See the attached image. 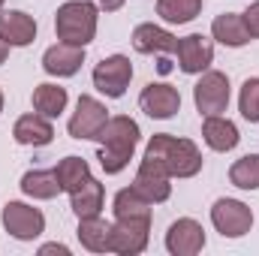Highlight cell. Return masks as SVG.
<instances>
[{"instance_id": "e0dca14e", "label": "cell", "mask_w": 259, "mask_h": 256, "mask_svg": "<svg viewBox=\"0 0 259 256\" xmlns=\"http://www.w3.org/2000/svg\"><path fill=\"white\" fill-rule=\"evenodd\" d=\"M12 136L18 145H30V148H42L55 139V127H52V118H42L39 112H30V115H21L12 127Z\"/></svg>"}, {"instance_id": "44dd1931", "label": "cell", "mask_w": 259, "mask_h": 256, "mask_svg": "<svg viewBox=\"0 0 259 256\" xmlns=\"http://www.w3.org/2000/svg\"><path fill=\"white\" fill-rule=\"evenodd\" d=\"M211 36L220 42V46H229V49H241L250 42V33L241 21V12H223L214 18L211 24Z\"/></svg>"}, {"instance_id": "9c48e42d", "label": "cell", "mask_w": 259, "mask_h": 256, "mask_svg": "<svg viewBox=\"0 0 259 256\" xmlns=\"http://www.w3.org/2000/svg\"><path fill=\"white\" fill-rule=\"evenodd\" d=\"M106 121H109V109L97 97L81 94L78 103H75V112H72V118L66 124V130H69L72 139H97L100 130L106 127Z\"/></svg>"}, {"instance_id": "d4e9b609", "label": "cell", "mask_w": 259, "mask_h": 256, "mask_svg": "<svg viewBox=\"0 0 259 256\" xmlns=\"http://www.w3.org/2000/svg\"><path fill=\"white\" fill-rule=\"evenodd\" d=\"M202 12V0H157V15L169 24H187Z\"/></svg>"}, {"instance_id": "30bf717a", "label": "cell", "mask_w": 259, "mask_h": 256, "mask_svg": "<svg viewBox=\"0 0 259 256\" xmlns=\"http://www.w3.org/2000/svg\"><path fill=\"white\" fill-rule=\"evenodd\" d=\"M139 106L148 118L169 121L181 109V94H178V88H172L166 81H151V84H145V91L139 97Z\"/></svg>"}, {"instance_id": "4fadbf2b", "label": "cell", "mask_w": 259, "mask_h": 256, "mask_svg": "<svg viewBox=\"0 0 259 256\" xmlns=\"http://www.w3.org/2000/svg\"><path fill=\"white\" fill-rule=\"evenodd\" d=\"M81 64H84V49L81 46H69V42H55L42 55V69L49 75H58V78L75 75L81 69Z\"/></svg>"}, {"instance_id": "4dcf8cb0", "label": "cell", "mask_w": 259, "mask_h": 256, "mask_svg": "<svg viewBox=\"0 0 259 256\" xmlns=\"http://www.w3.org/2000/svg\"><path fill=\"white\" fill-rule=\"evenodd\" d=\"M39 253H61V256H69V247H64V244H42L39 247Z\"/></svg>"}, {"instance_id": "f1b7e54d", "label": "cell", "mask_w": 259, "mask_h": 256, "mask_svg": "<svg viewBox=\"0 0 259 256\" xmlns=\"http://www.w3.org/2000/svg\"><path fill=\"white\" fill-rule=\"evenodd\" d=\"M241 21H244V27H247V33H250V39H259V0L247 9V12H241Z\"/></svg>"}, {"instance_id": "ac0fdd59", "label": "cell", "mask_w": 259, "mask_h": 256, "mask_svg": "<svg viewBox=\"0 0 259 256\" xmlns=\"http://www.w3.org/2000/svg\"><path fill=\"white\" fill-rule=\"evenodd\" d=\"M202 139H205V145H208L211 151H217V154H226V151H232V148L241 142L238 127H235L229 118H223V115H205Z\"/></svg>"}, {"instance_id": "8992f818", "label": "cell", "mask_w": 259, "mask_h": 256, "mask_svg": "<svg viewBox=\"0 0 259 256\" xmlns=\"http://www.w3.org/2000/svg\"><path fill=\"white\" fill-rule=\"evenodd\" d=\"M193 103L199 109V115H220L229 106V78L226 72L217 69H205L202 78L193 88Z\"/></svg>"}, {"instance_id": "f546056e", "label": "cell", "mask_w": 259, "mask_h": 256, "mask_svg": "<svg viewBox=\"0 0 259 256\" xmlns=\"http://www.w3.org/2000/svg\"><path fill=\"white\" fill-rule=\"evenodd\" d=\"M94 3H97V6H100L103 12H118V9H121V6H124L127 0H94Z\"/></svg>"}, {"instance_id": "6da1fadb", "label": "cell", "mask_w": 259, "mask_h": 256, "mask_svg": "<svg viewBox=\"0 0 259 256\" xmlns=\"http://www.w3.org/2000/svg\"><path fill=\"white\" fill-rule=\"evenodd\" d=\"M142 160L157 166L169 178H193V175L202 172V151L190 139H178V136H169V133L151 136Z\"/></svg>"}, {"instance_id": "7402d4cb", "label": "cell", "mask_w": 259, "mask_h": 256, "mask_svg": "<svg viewBox=\"0 0 259 256\" xmlns=\"http://www.w3.org/2000/svg\"><path fill=\"white\" fill-rule=\"evenodd\" d=\"M21 193L30 196V199H55L58 193H64V190L58 184L55 169H30L21 178Z\"/></svg>"}, {"instance_id": "9a60e30c", "label": "cell", "mask_w": 259, "mask_h": 256, "mask_svg": "<svg viewBox=\"0 0 259 256\" xmlns=\"http://www.w3.org/2000/svg\"><path fill=\"white\" fill-rule=\"evenodd\" d=\"M0 39H6L12 49H24L36 39V21L33 15L21 9H6L0 12Z\"/></svg>"}, {"instance_id": "4316f807", "label": "cell", "mask_w": 259, "mask_h": 256, "mask_svg": "<svg viewBox=\"0 0 259 256\" xmlns=\"http://www.w3.org/2000/svg\"><path fill=\"white\" fill-rule=\"evenodd\" d=\"M229 181L238 190H259V154H247L235 160L229 169Z\"/></svg>"}, {"instance_id": "ba28073f", "label": "cell", "mask_w": 259, "mask_h": 256, "mask_svg": "<svg viewBox=\"0 0 259 256\" xmlns=\"http://www.w3.org/2000/svg\"><path fill=\"white\" fill-rule=\"evenodd\" d=\"M151 238V217H130L112 223V244L109 250L118 256H139Z\"/></svg>"}, {"instance_id": "836d02e7", "label": "cell", "mask_w": 259, "mask_h": 256, "mask_svg": "<svg viewBox=\"0 0 259 256\" xmlns=\"http://www.w3.org/2000/svg\"><path fill=\"white\" fill-rule=\"evenodd\" d=\"M0 6H3V0H0Z\"/></svg>"}, {"instance_id": "2e32d148", "label": "cell", "mask_w": 259, "mask_h": 256, "mask_svg": "<svg viewBox=\"0 0 259 256\" xmlns=\"http://www.w3.org/2000/svg\"><path fill=\"white\" fill-rule=\"evenodd\" d=\"M133 49L139 55H175L178 39L157 24H139L133 30Z\"/></svg>"}, {"instance_id": "83f0119b", "label": "cell", "mask_w": 259, "mask_h": 256, "mask_svg": "<svg viewBox=\"0 0 259 256\" xmlns=\"http://www.w3.org/2000/svg\"><path fill=\"white\" fill-rule=\"evenodd\" d=\"M238 109H241V118L259 124V78H247L241 84V94H238Z\"/></svg>"}, {"instance_id": "7a4b0ae2", "label": "cell", "mask_w": 259, "mask_h": 256, "mask_svg": "<svg viewBox=\"0 0 259 256\" xmlns=\"http://www.w3.org/2000/svg\"><path fill=\"white\" fill-rule=\"evenodd\" d=\"M139 124L127 118V115H115L106 121V127L100 130L97 142H100V151H97V160L103 166L106 175H118L124 172L133 160V151L139 145Z\"/></svg>"}, {"instance_id": "7c38bea8", "label": "cell", "mask_w": 259, "mask_h": 256, "mask_svg": "<svg viewBox=\"0 0 259 256\" xmlns=\"http://www.w3.org/2000/svg\"><path fill=\"white\" fill-rule=\"evenodd\" d=\"M205 247V229L193 217H181L166 232V250L172 256H196Z\"/></svg>"}, {"instance_id": "d6a6232c", "label": "cell", "mask_w": 259, "mask_h": 256, "mask_svg": "<svg viewBox=\"0 0 259 256\" xmlns=\"http://www.w3.org/2000/svg\"><path fill=\"white\" fill-rule=\"evenodd\" d=\"M0 115H3V91H0Z\"/></svg>"}, {"instance_id": "ffe728a7", "label": "cell", "mask_w": 259, "mask_h": 256, "mask_svg": "<svg viewBox=\"0 0 259 256\" xmlns=\"http://www.w3.org/2000/svg\"><path fill=\"white\" fill-rule=\"evenodd\" d=\"M103 199H106L103 184L97 178H91V175L69 193V205H72L75 217H94V214H100L103 211Z\"/></svg>"}, {"instance_id": "52a82bcc", "label": "cell", "mask_w": 259, "mask_h": 256, "mask_svg": "<svg viewBox=\"0 0 259 256\" xmlns=\"http://www.w3.org/2000/svg\"><path fill=\"white\" fill-rule=\"evenodd\" d=\"M211 223L223 238H241L253 226V211L238 199H217L211 208Z\"/></svg>"}, {"instance_id": "8fae6325", "label": "cell", "mask_w": 259, "mask_h": 256, "mask_svg": "<svg viewBox=\"0 0 259 256\" xmlns=\"http://www.w3.org/2000/svg\"><path fill=\"white\" fill-rule=\"evenodd\" d=\"M175 55H178L181 72H187V75H202V72L211 66V61H214V39H208V36H202V33H190V36L178 39Z\"/></svg>"}, {"instance_id": "3957f363", "label": "cell", "mask_w": 259, "mask_h": 256, "mask_svg": "<svg viewBox=\"0 0 259 256\" xmlns=\"http://www.w3.org/2000/svg\"><path fill=\"white\" fill-rule=\"evenodd\" d=\"M97 18H100V6L94 0H66L64 6H58L55 33L61 42L84 49L97 36Z\"/></svg>"}, {"instance_id": "484cf974", "label": "cell", "mask_w": 259, "mask_h": 256, "mask_svg": "<svg viewBox=\"0 0 259 256\" xmlns=\"http://www.w3.org/2000/svg\"><path fill=\"white\" fill-rule=\"evenodd\" d=\"M55 175H58L61 190L72 193L88 175H91V166H88V160H81V157H64V160L55 166Z\"/></svg>"}, {"instance_id": "d6986e66", "label": "cell", "mask_w": 259, "mask_h": 256, "mask_svg": "<svg viewBox=\"0 0 259 256\" xmlns=\"http://www.w3.org/2000/svg\"><path fill=\"white\" fill-rule=\"evenodd\" d=\"M75 235H78V241H81L84 250H91V253H112V250H109V244H112V223L103 220L100 214H94V217H78Z\"/></svg>"}, {"instance_id": "5b68a950", "label": "cell", "mask_w": 259, "mask_h": 256, "mask_svg": "<svg viewBox=\"0 0 259 256\" xmlns=\"http://www.w3.org/2000/svg\"><path fill=\"white\" fill-rule=\"evenodd\" d=\"M130 78H133V64H130L127 55L103 58L100 64L94 66V88L100 94H106L109 100H121L127 94Z\"/></svg>"}, {"instance_id": "1f68e13d", "label": "cell", "mask_w": 259, "mask_h": 256, "mask_svg": "<svg viewBox=\"0 0 259 256\" xmlns=\"http://www.w3.org/2000/svg\"><path fill=\"white\" fill-rule=\"evenodd\" d=\"M9 49H12V46H9L6 39H0V64H3L6 58H9Z\"/></svg>"}, {"instance_id": "277c9868", "label": "cell", "mask_w": 259, "mask_h": 256, "mask_svg": "<svg viewBox=\"0 0 259 256\" xmlns=\"http://www.w3.org/2000/svg\"><path fill=\"white\" fill-rule=\"evenodd\" d=\"M0 223L18 241H33L46 232V214L33 205H24V202H6L0 211Z\"/></svg>"}, {"instance_id": "603a6c76", "label": "cell", "mask_w": 259, "mask_h": 256, "mask_svg": "<svg viewBox=\"0 0 259 256\" xmlns=\"http://www.w3.org/2000/svg\"><path fill=\"white\" fill-rule=\"evenodd\" d=\"M69 97H66V88L61 84H36L33 88V109L42 115V118H61V112L66 109Z\"/></svg>"}, {"instance_id": "5bb4252c", "label": "cell", "mask_w": 259, "mask_h": 256, "mask_svg": "<svg viewBox=\"0 0 259 256\" xmlns=\"http://www.w3.org/2000/svg\"><path fill=\"white\" fill-rule=\"evenodd\" d=\"M172 178L166 175V172H160L157 166H151V163H139V172H136V178H133V190L139 193V196H145L151 205H160V202H166L169 196H172V184H169Z\"/></svg>"}, {"instance_id": "cb8c5ba5", "label": "cell", "mask_w": 259, "mask_h": 256, "mask_svg": "<svg viewBox=\"0 0 259 256\" xmlns=\"http://www.w3.org/2000/svg\"><path fill=\"white\" fill-rule=\"evenodd\" d=\"M112 211H115V220H130V217H151V202L145 196L133 190V184L124 190L115 193V202H112Z\"/></svg>"}]
</instances>
